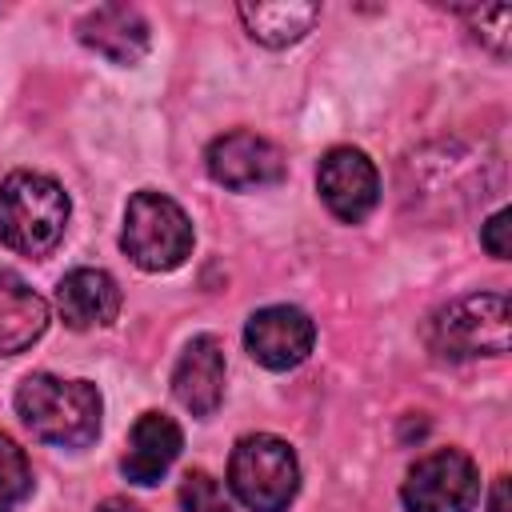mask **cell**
Returning <instances> with one entry per match:
<instances>
[{
    "mask_svg": "<svg viewBox=\"0 0 512 512\" xmlns=\"http://www.w3.org/2000/svg\"><path fill=\"white\" fill-rule=\"evenodd\" d=\"M16 412L36 440L56 448H88L100 436L104 400L92 380L32 372L16 388Z\"/></svg>",
    "mask_w": 512,
    "mask_h": 512,
    "instance_id": "1",
    "label": "cell"
},
{
    "mask_svg": "<svg viewBox=\"0 0 512 512\" xmlns=\"http://www.w3.org/2000/svg\"><path fill=\"white\" fill-rule=\"evenodd\" d=\"M68 192L44 176L16 168L0 180V244L20 256H48L68 228Z\"/></svg>",
    "mask_w": 512,
    "mask_h": 512,
    "instance_id": "2",
    "label": "cell"
},
{
    "mask_svg": "<svg viewBox=\"0 0 512 512\" xmlns=\"http://www.w3.org/2000/svg\"><path fill=\"white\" fill-rule=\"evenodd\" d=\"M192 220L188 212L156 192V188H140L132 192L128 208H124V228H120V248L128 252V260L144 272H172L192 256Z\"/></svg>",
    "mask_w": 512,
    "mask_h": 512,
    "instance_id": "3",
    "label": "cell"
},
{
    "mask_svg": "<svg viewBox=\"0 0 512 512\" xmlns=\"http://www.w3.org/2000/svg\"><path fill=\"white\" fill-rule=\"evenodd\" d=\"M424 344L440 360H476L508 352V296L472 292L448 300L424 324Z\"/></svg>",
    "mask_w": 512,
    "mask_h": 512,
    "instance_id": "4",
    "label": "cell"
},
{
    "mask_svg": "<svg viewBox=\"0 0 512 512\" xmlns=\"http://www.w3.org/2000/svg\"><path fill=\"white\" fill-rule=\"evenodd\" d=\"M228 488L248 512H284L300 492V460L288 440L240 436L228 456Z\"/></svg>",
    "mask_w": 512,
    "mask_h": 512,
    "instance_id": "5",
    "label": "cell"
},
{
    "mask_svg": "<svg viewBox=\"0 0 512 512\" xmlns=\"http://www.w3.org/2000/svg\"><path fill=\"white\" fill-rule=\"evenodd\" d=\"M400 500L408 512H472L480 504V468L460 448H436L408 468Z\"/></svg>",
    "mask_w": 512,
    "mask_h": 512,
    "instance_id": "6",
    "label": "cell"
},
{
    "mask_svg": "<svg viewBox=\"0 0 512 512\" xmlns=\"http://www.w3.org/2000/svg\"><path fill=\"white\" fill-rule=\"evenodd\" d=\"M204 164H208V176L228 192H256V188L280 184L288 168L284 152L268 136H256L248 128L216 136L204 152Z\"/></svg>",
    "mask_w": 512,
    "mask_h": 512,
    "instance_id": "7",
    "label": "cell"
},
{
    "mask_svg": "<svg viewBox=\"0 0 512 512\" xmlns=\"http://www.w3.org/2000/svg\"><path fill=\"white\" fill-rule=\"evenodd\" d=\"M316 192L324 200V208L344 220V224H360L372 216L376 200H380V176H376V164L360 152V148H328L320 156V168H316Z\"/></svg>",
    "mask_w": 512,
    "mask_h": 512,
    "instance_id": "8",
    "label": "cell"
},
{
    "mask_svg": "<svg viewBox=\"0 0 512 512\" xmlns=\"http://www.w3.org/2000/svg\"><path fill=\"white\" fill-rule=\"evenodd\" d=\"M312 344H316V324L304 308H292V304H268V308L252 312L244 324L248 356L272 372H288V368L304 364Z\"/></svg>",
    "mask_w": 512,
    "mask_h": 512,
    "instance_id": "9",
    "label": "cell"
},
{
    "mask_svg": "<svg viewBox=\"0 0 512 512\" xmlns=\"http://www.w3.org/2000/svg\"><path fill=\"white\" fill-rule=\"evenodd\" d=\"M224 348L216 336H192L172 368V396L196 420L212 416L224 400Z\"/></svg>",
    "mask_w": 512,
    "mask_h": 512,
    "instance_id": "10",
    "label": "cell"
},
{
    "mask_svg": "<svg viewBox=\"0 0 512 512\" xmlns=\"http://www.w3.org/2000/svg\"><path fill=\"white\" fill-rule=\"evenodd\" d=\"M76 36H80L84 48H92L96 56H104L120 68L136 64L152 44L144 12L132 8V4H96L92 12L80 16Z\"/></svg>",
    "mask_w": 512,
    "mask_h": 512,
    "instance_id": "11",
    "label": "cell"
},
{
    "mask_svg": "<svg viewBox=\"0 0 512 512\" xmlns=\"http://www.w3.org/2000/svg\"><path fill=\"white\" fill-rule=\"evenodd\" d=\"M180 448H184L180 424L172 416H164V412H144L128 432V448L120 456V472H124V480L148 488L176 464Z\"/></svg>",
    "mask_w": 512,
    "mask_h": 512,
    "instance_id": "12",
    "label": "cell"
},
{
    "mask_svg": "<svg viewBox=\"0 0 512 512\" xmlns=\"http://www.w3.org/2000/svg\"><path fill=\"white\" fill-rule=\"evenodd\" d=\"M56 312L76 332L104 328L120 316V284L104 268H72L56 284Z\"/></svg>",
    "mask_w": 512,
    "mask_h": 512,
    "instance_id": "13",
    "label": "cell"
},
{
    "mask_svg": "<svg viewBox=\"0 0 512 512\" xmlns=\"http://www.w3.org/2000/svg\"><path fill=\"white\" fill-rule=\"evenodd\" d=\"M48 328V300L28 288L24 276L0 272V356H16L32 348Z\"/></svg>",
    "mask_w": 512,
    "mask_h": 512,
    "instance_id": "14",
    "label": "cell"
},
{
    "mask_svg": "<svg viewBox=\"0 0 512 512\" xmlns=\"http://www.w3.org/2000/svg\"><path fill=\"white\" fill-rule=\"evenodd\" d=\"M236 16H240L244 32L256 44L288 48V44L304 40L316 28L320 4H304V0H244V4H236Z\"/></svg>",
    "mask_w": 512,
    "mask_h": 512,
    "instance_id": "15",
    "label": "cell"
},
{
    "mask_svg": "<svg viewBox=\"0 0 512 512\" xmlns=\"http://www.w3.org/2000/svg\"><path fill=\"white\" fill-rule=\"evenodd\" d=\"M32 492V468L24 448L0 432V512H12L16 504H24Z\"/></svg>",
    "mask_w": 512,
    "mask_h": 512,
    "instance_id": "16",
    "label": "cell"
},
{
    "mask_svg": "<svg viewBox=\"0 0 512 512\" xmlns=\"http://www.w3.org/2000/svg\"><path fill=\"white\" fill-rule=\"evenodd\" d=\"M180 508L184 512H236L228 492H224V484L204 468H192L180 480Z\"/></svg>",
    "mask_w": 512,
    "mask_h": 512,
    "instance_id": "17",
    "label": "cell"
},
{
    "mask_svg": "<svg viewBox=\"0 0 512 512\" xmlns=\"http://www.w3.org/2000/svg\"><path fill=\"white\" fill-rule=\"evenodd\" d=\"M460 16L476 28V40L488 44L496 56H508V36H512V8L496 4V8H460Z\"/></svg>",
    "mask_w": 512,
    "mask_h": 512,
    "instance_id": "18",
    "label": "cell"
},
{
    "mask_svg": "<svg viewBox=\"0 0 512 512\" xmlns=\"http://www.w3.org/2000/svg\"><path fill=\"white\" fill-rule=\"evenodd\" d=\"M512 220V212L508 208H500V212H492L488 220H484V228H480V244L488 248V256H496V260H508V224Z\"/></svg>",
    "mask_w": 512,
    "mask_h": 512,
    "instance_id": "19",
    "label": "cell"
},
{
    "mask_svg": "<svg viewBox=\"0 0 512 512\" xmlns=\"http://www.w3.org/2000/svg\"><path fill=\"white\" fill-rule=\"evenodd\" d=\"M488 512H508V476H496L492 496H488Z\"/></svg>",
    "mask_w": 512,
    "mask_h": 512,
    "instance_id": "20",
    "label": "cell"
}]
</instances>
